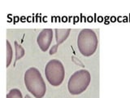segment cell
Segmentation results:
<instances>
[{
    "instance_id": "5b68a950",
    "label": "cell",
    "mask_w": 130,
    "mask_h": 98,
    "mask_svg": "<svg viewBox=\"0 0 130 98\" xmlns=\"http://www.w3.org/2000/svg\"><path fill=\"white\" fill-rule=\"evenodd\" d=\"M53 39V30L51 29H44L38 34L37 42L42 51H47L49 49Z\"/></svg>"
},
{
    "instance_id": "277c9868",
    "label": "cell",
    "mask_w": 130,
    "mask_h": 98,
    "mask_svg": "<svg viewBox=\"0 0 130 98\" xmlns=\"http://www.w3.org/2000/svg\"><path fill=\"white\" fill-rule=\"evenodd\" d=\"M45 75L51 85L54 87L61 85L65 76L64 65L59 60H51L45 67Z\"/></svg>"
},
{
    "instance_id": "30bf717a",
    "label": "cell",
    "mask_w": 130,
    "mask_h": 98,
    "mask_svg": "<svg viewBox=\"0 0 130 98\" xmlns=\"http://www.w3.org/2000/svg\"><path fill=\"white\" fill-rule=\"evenodd\" d=\"M58 47H59V45H58V44H55V45L52 46V47H51V50H50V55H54V54H55V53L57 52Z\"/></svg>"
},
{
    "instance_id": "7a4b0ae2",
    "label": "cell",
    "mask_w": 130,
    "mask_h": 98,
    "mask_svg": "<svg viewBox=\"0 0 130 98\" xmlns=\"http://www.w3.org/2000/svg\"><path fill=\"white\" fill-rule=\"evenodd\" d=\"M98 40L95 32L91 29H84L77 37V47L85 56H90L96 51Z\"/></svg>"
},
{
    "instance_id": "ba28073f",
    "label": "cell",
    "mask_w": 130,
    "mask_h": 98,
    "mask_svg": "<svg viewBox=\"0 0 130 98\" xmlns=\"http://www.w3.org/2000/svg\"><path fill=\"white\" fill-rule=\"evenodd\" d=\"M13 51L11 45L8 40H7V67H8L12 61Z\"/></svg>"
},
{
    "instance_id": "4fadbf2b",
    "label": "cell",
    "mask_w": 130,
    "mask_h": 98,
    "mask_svg": "<svg viewBox=\"0 0 130 98\" xmlns=\"http://www.w3.org/2000/svg\"><path fill=\"white\" fill-rule=\"evenodd\" d=\"M102 17H98V21H102Z\"/></svg>"
},
{
    "instance_id": "3957f363",
    "label": "cell",
    "mask_w": 130,
    "mask_h": 98,
    "mask_svg": "<svg viewBox=\"0 0 130 98\" xmlns=\"http://www.w3.org/2000/svg\"><path fill=\"white\" fill-rule=\"evenodd\" d=\"M90 80L91 76L88 70H77L70 77L68 80V91L72 95H79L86 90L90 83Z\"/></svg>"
},
{
    "instance_id": "8fae6325",
    "label": "cell",
    "mask_w": 130,
    "mask_h": 98,
    "mask_svg": "<svg viewBox=\"0 0 130 98\" xmlns=\"http://www.w3.org/2000/svg\"><path fill=\"white\" fill-rule=\"evenodd\" d=\"M111 20H112V22H115V21H116V17L112 16V18H111Z\"/></svg>"
},
{
    "instance_id": "6da1fadb",
    "label": "cell",
    "mask_w": 130,
    "mask_h": 98,
    "mask_svg": "<svg viewBox=\"0 0 130 98\" xmlns=\"http://www.w3.org/2000/svg\"><path fill=\"white\" fill-rule=\"evenodd\" d=\"M26 88L35 98H42L47 92V86L40 71L35 67L28 69L24 76Z\"/></svg>"
},
{
    "instance_id": "9c48e42d",
    "label": "cell",
    "mask_w": 130,
    "mask_h": 98,
    "mask_svg": "<svg viewBox=\"0 0 130 98\" xmlns=\"http://www.w3.org/2000/svg\"><path fill=\"white\" fill-rule=\"evenodd\" d=\"M7 98H23V96L19 89L14 88L7 94Z\"/></svg>"
},
{
    "instance_id": "52a82bcc",
    "label": "cell",
    "mask_w": 130,
    "mask_h": 98,
    "mask_svg": "<svg viewBox=\"0 0 130 98\" xmlns=\"http://www.w3.org/2000/svg\"><path fill=\"white\" fill-rule=\"evenodd\" d=\"M15 44V50H16V61H15V64L18 60L21 59L25 54V51L24 49V47H22L20 44H19L16 41L14 42Z\"/></svg>"
},
{
    "instance_id": "7c38bea8",
    "label": "cell",
    "mask_w": 130,
    "mask_h": 98,
    "mask_svg": "<svg viewBox=\"0 0 130 98\" xmlns=\"http://www.w3.org/2000/svg\"><path fill=\"white\" fill-rule=\"evenodd\" d=\"M25 98H31V97H30L29 95H26V96L25 97Z\"/></svg>"
},
{
    "instance_id": "8992f818",
    "label": "cell",
    "mask_w": 130,
    "mask_h": 98,
    "mask_svg": "<svg viewBox=\"0 0 130 98\" xmlns=\"http://www.w3.org/2000/svg\"><path fill=\"white\" fill-rule=\"evenodd\" d=\"M55 38H56V43L58 45L63 43L69 36L71 30L70 29H55Z\"/></svg>"
}]
</instances>
